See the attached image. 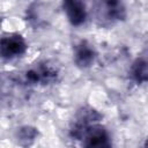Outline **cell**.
Returning <instances> with one entry per match:
<instances>
[{"mask_svg":"<svg viewBox=\"0 0 148 148\" xmlns=\"http://www.w3.org/2000/svg\"><path fill=\"white\" fill-rule=\"evenodd\" d=\"M28 43L24 37L16 32L5 34L0 37V58L14 60L25 54Z\"/></svg>","mask_w":148,"mask_h":148,"instance_id":"3957f363","label":"cell"},{"mask_svg":"<svg viewBox=\"0 0 148 148\" xmlns=\"http://www.w3.org/2000/svg\"><path fill=\"white\" fill-rule=\"evenodd\" d=\"M101 119H102V114L97 110L90 106H82L81 109L77 110L75 118L71 125V130H69L71 138L75 140H80L83 131L89 125L101 121Z\"/></svg>","mask_w":148,"mask_h":148,"instance_id":"277c9868","label":"cell"},{"mask_svg":"<svg viewBox=\"0 0 148 148\" xmlns=\"http://www.w3.org/2000/svg\"><path fill=\"white\" fill-rule=\"evenodd\" d=\"M62 8L72 25L80 27L86 23L88 10L84 0H62Z\"/></svg>","mask_w":148,"mask_h":148,"instance_id":"8992f818","label":"cell"},{"mask_svg":"<svg viewBox=\"0 0 148 148\" xmlns=\"http://www.w3.org/2000/svg\"><path fill=\"white\" fill-rule=\"evenodd\" d=\"M147 59L146 57H138L131 68H130V76L136 84H143L148 80V67H147Z\"/></svg>","mask_w":148,"mask_h":148,"instance_id":"ba28073f","label":"cell"},{"mask_svg":"<svg viewBox=\"0 0 148 148\" xmlns=\"http://www.w3.org/2000/svg\"><path fill=\"white\" fill-rule=\"evenodd\" d=\"M80 140H82V145L86 147H110L111 146V136L108 130L98 123H94L89 125L82 133Z\"/></svg>","mask_w":148,"mask_h":148,"instance_id":"5b68a950","label":"cell"},{"mask_svg":"<svg viewBox=\"0 0 148 148\" xmlns=\"http://www.w3.org/2000/svg\"><path fill=\"white\" fill-rule=\"evenodd\" d=\"M59 76V67L49 60L38 61L28 68L24 73V80L30 86H50L56 83Z\"/></svg>","mask_w":148,"mask_h":148,"instance_id":"6da1fadb","label":"cell"},{"mask_svg":"<svg viewBox=\"0 0 148 148\" xmlns=\"http://www.w3.org/2000/svg\"><path fill=\"white\" fill-rule=\"evenodd\" d=\"M96 58L97 52L88 40H81L75 45L73 52V60L79 68L86 69L91 67Z\"/></svg>","mask_w":148,"mask_h":148,"instance_id":"52a82bcc","label":"cell"},{"mask_svg":"<svg viewBox=\"0 0 148 148\" xmlns=\"http://www.w3.org/2000/svg\"><path fill=\"white\" fill-rule=\"evenodd\" d=\"M37 136V130L30 126H24L21 127L17 132V140L22 145H30Z\"/></svg>","mask_w":148,"mask_h":148,"instance_id":"9c48e42d","label":"cell"},{"mask_svg":"<svg viewBox=\"0 0 148 148\" xmlns=\"http://www.w3.org/2000/svg\"><path fill=\"white\" fill-rule=\"evenodd\" d=\"M127 10L123 0H99L96 17L101 25H113L126 18Z\"/></svg>","mask_w":148,"mask_h":148,"instance_id":"7a4b0ae2","label":"cell"}]
</instances>
